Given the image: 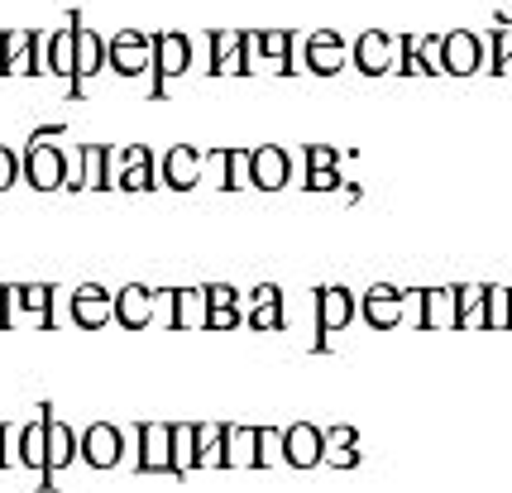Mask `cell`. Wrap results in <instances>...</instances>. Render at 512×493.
Here are the masks:
<instances>
[{
  "instance_id": "33",
  "label": "cell",
  "mask_w": 512,
  "mask_h": 493,
  "mask_svg": "<svg viewBox=\"0 0 512 493\" xmlns=\"http://www.w3.org/2000/svg\"><path fill=\"white\" fill-rule=\"evenodd\" d=\"M489 331H512V288H489Z\"/></svg>"
},
{
  "instance_id": "38",
  "label": "cell",
  "mask_w": 512,
  "mask_h": 493,
  "mask_svg": "<svg viewBox=\"0 0 512 493\" xmlns=\"http://www.w3.org/2000/svg\"><path fill=\"white\" fill-rule=\"evenodd\" d=\"M259 446H264V465H288V455H283V431H259Z\"/></svg>"
},
{
  "instance_id": "35",
  "label": "cell",
  "mask_w": 512,
  "mask_h": 493,
  "mask_svg": "<svg viewBox=\"0 0 512 493\" xmlns=\"http://www.w3.org/2000/svg\"><path fill=\"white\" fill-rule=\"evenodd\" d=\"M20 178H24V158L10 144H0V192H10Z\"/></svg>"
},
{
  "instance_id": "31",
  "label": "cell",
  "mask_w": 512,
  "mask_h": 493,
  "mask_svg": "<svg viewBox=\"0 0 512 493\" xmlns=\"http://www.w3.org/2000/svg\"><path fill=\"white\" fill-rule=\"evenodd\" d=\"M402 77H436V68H431V58L422 53V39L417 34H402L398 39V68Z\"/></svg>"
},
{
  "instance_id": "36",
  "label": "cell",
  "mask_w": 512,
  "mask_h": 493,
  "mask_svg": "<svg viewBox=\"0 0 512 493\" xmlns=\"http://www.w3.org/2000/svg\"><path fill=\"white\" fill-rule=\"evenodd\" d=\"M345 178H340V168H312L307 178H302V192H340Z\"/></svg>"
},
{
  "instance_id": "8",
  "label": "cell",
  "mask_w": 512,
  "mask_h": 493,
  "mask_svg": "<svg viewBox=\"0 0 512 493\" xmlns=\"http://www.w3.org/2000/svg\"><path fill=\"white\" fill-rule=\"evenodd\" d=\"M484 63H489V53H484V39H479L474 29H450V34H441V72H446V77H474Z\"/></svg>"
},
{
  "instance_id": "11",
  "label": "cell",
  "mask_w": 512,
  "mask_h": 493,
  "mask_svg": "<svg viewBox=\"0 0 512 493\" xmlns=\"http://www.w3.org/2000/svg\"><path fill=\"white\" fill-rule=\"evenodd\" d=\"M292 182V158L283 144H259L249 154V187L254 192H283Z\"/></svg>"
},
{
  "instance_id": "39",
  "label": "cell",
  "mask_w": 512,
  "mask_h": 493,
  "mask_svg": "<svg viewBox=\"0 0 512 493\" xmlns=\"http://www.w3.org/2000/svg\"><path fill=\"white\" fill-rule=\"evenodd\" d=\"M0 331H10V288H0Z\"/></svg>"
},
{
  "instance_id": "4",
  "label": "cell",
  "mask_w": 512,
  "mask_h": 493,
  "mask_svg": "<svg viewBox=\"0 0 512 493\" xmlns=\"http://www.w3.org/2000/svg\"><path fill=\"white\" fill-rule=\"evenodd\" d=\"M187 68H192V39L182 29L154 34V91H149V101H163V87L173 77H187Z\"/></svg>"
},
{
  "instance_id": "22",
  "label": "cell",
  "mask_w": 512,
  "mask_h": 493,
  "mask_svg": "<svg viewBox=\"0 0 512 493\" xmlns=\"http://www.w3.org/2000/svg\"><path fill=\"white\" fill-rule=\"evenodd\" d=\"M225 470H264L259 426H230V436H225Z\"/></svg>"
},
{
  "instance_id": "28",
  "label": "cell",
  "mask_w": 512,
  "mask_h": 493,
  "mask_svg": "<svg viewBox=\"0 0 512 493\" xmlns=\"http://www.w3.org/2000/svg\"><path fill=\"white\" fill-rule=\"evenodd\" d=\"M326 465H331V470H355L359 465L355 426H331V431H326Z\"/></svg>"
},
{
  "instance_id": "25",
  "label": "cell",
  "mask_w": 512,
  "mask_h": 493,
  "mask_svg": "<svg viewBox=\"0 0 512 493\" xmlns=\"http://www.w3.org/2000/svg\"><path fill=\"white\" fill-rule=\"evenodd\" d=\"M72 460H82V436H77L67 422L48 417V474L44 479H53L58 470H67Z\"/></svg>"
},
{
  "instance_id": "6",
  "label": "cell",
  "mask_w": 512,
  "mask_h": 493,
  "mask_svg": "<svg viewBox=\"0 0 512 493\" xmlns=\"http://www.w3.org/2000/svg\"><path fill=\"white\" fill-rule=\"evenodd\" d=\"M106 58H111V68L120 77H139V72L154 68V34H144V29H115L111 39H106Z\"/></svg>"
},
{
  "instance_id": "2",
  "label": "cell",
  "mask_w": 512,
  "mask_h": 493,
  "mask_svg": "<svg viewBox=\"0 0 512 493\" xmlns=\"http://www.w3.org/2000/svg\"><path fill=\"white\" fill-rule=\"evenodd\" d=\"M254 34L249 29H216L211 34V77H249L259 72V58H254Z\"/></svg>"
},
{
  "instance_id": "1",
  "label": "cell",
  "mask_w": 512,
  "mask_h": 493,
  "mask_svg": "<svg viewBox=\"0 0 512 493\" xmlns=\"http://www.w3.org/2000/svg\"><path fill=\"white\" fill-rule=\"evenodd\" d=\"M44 29H0V77H39L44 68Z\"/></svg>"
},
{
  "instance_id": "15",
  "label": "cell",
  "mask_w": 512,
  "mask_h": 493,
  "mask_svg": "<svg viewBox=\"0 0 512 493\" xmlns=\"http://www.w3.org/2000/svg\"><path fill=\"white\" fill-rule=\"evenodd\" d=\"M422 331H460V288H426L417 297Z\"/></svg>"
},
{
  "instance_id": "26",
  "label": "cell",
  "mask_w": 512,
  "mask_h": 493,
  "mask_svg": "<svg viewBox=\"0 0 512 493\" xmlns=\"http://www.w3.org/2000/svg\"><path fill=\"white\" fill-rule=\"evenodd\" d=\"M206 297H211V316H206V331H235V326L245 321L240 292L230 288V283H211V288H206Z\"/></svg>"
},
{
  "instance_id": "27",
  "label": "cell",
  "mask_w": 512,
  "mask_h": 493,
  "mask_svg": "<svg viewBox=\"0 0 512 493\" xmlns=\"http://www.w3.org/2000/svg\"><path fill=\"white\" fill-rule=\"evenodd\" d=\"M48 417H53V412H44L39 422L20 426V465L24 470L48 474Z\"/></svg>"
},
{
  "instance_id": "13",
  "label": "cell",
  "mask_w": 512,
  "mask_h": 493,
  "mask_svg": "<svg viewBox=\"0 0 512 493\" xmlns=\"http://www.w3.org/2000/svg\"><path fill=\"white\" fill-rule=\"evenodd\" d=\"M201 173H206V149H197V144H173L163 154V163H158V178L168 182L173 192L201 187Z\"/></svg>"
},
{
  "instance_id": "14",
  "label": "cell",
  "mask_w": 512,
  "mask_h": 493,
  "mask_svg": "<svg viewBox=\"0 0 512 493\" xmlns=\"http://www.w3.org/2000/svg\"><path fill=\"white\" fill-rule=\"evenodd\" d=\"M283 455H288L292 470H316V465H326V431L312 422L283 426Z\"/></svg>"
},
{
  "instance_id": "12",
  "label": "cell",
  "mask_w": 512,
  "mask_h": 493,
  "mask_svg": "<svg viewBox=\"0 0 512 493\" xmlns=\"http://www.w3.org/2000/svg\"><path fill=\"white\" fill-rule=\"evenodd\" d=\"M115 187L120 192H154L158 187V163L149 144H130V149H115Z\"/></svg>"
},
{
  "instance_id": "16",
  "label": "cell",
  "mask_w": 512,
  "mask_h": 493,
  "mask_svg": "<svg viewBox=\"0 0 512 493\" xmlns=\"http://www.w3.org/2000/svg\"><path fill=\"white\" fill-rule=\"evenodd\" d=\"M82 460L91 470H115L125 460V431L111 422H96L82 431Z\"/></svg>"
},
{
  "instance_id": "21",
  "label": "cell",
  "mask_w": 512,
  "mask_h": 493,
  "mask_svg": "<svg viewBox=\"0 0 512 493\" xmlns=\"http://www.w3.org/2000/svg\"><path fill=\"white\" fill-rule=\"evenodd\" d=\"M292 44H297V29H254V48L264 53V63H259V72H283V77H292L297 72V63H292Z\"/></svg>"
},
{
  "instance_id": "30",
  "label": "cell",
  "mask_w": 512,
  "mask_h": 493,
  "mask_svg": "<svg viewBox=\"0 0 512 493\" xmlns=\"http://www.w3.org/2000/svg\"><path fill=\"white\" fill-rule=\"evenodd\" d=\"M460 331H489V288H460Z\"/></svg>"
},
{
  "instance_id": "32",
  "label": "cell",
  "mask_w": 512,
  "mask_h": 493,
  "mask_svg": "<svg viewBox=\"0 0 512 493\" xmlns=\"http://www.w3.org/2000/svg\"><path fill=\"white\" fill-rule=\"evenodd\" d=\"M197 470V426L178 422L173 426V474Z\"/></svg>"
},
{
  "instance_id": "10",
  "label": "cell",
  "mask_w": 512,
  "mask_h": 493,
  "mask_svg": "<svg viewBox=\"0 0 512 493\" xmlns=\"http://www.w3.org/2000/svg\"><path fill=\"white\" fill-rule=\"evenodd\" d=\"M350 63L364 77H383V72L398 68V39L388 29H364L355 44H350Z\"/></svg>"
},
{
  "instance_id": "9",
  "label": "cell",
  "mask_w": 512,
  "mask_h": 493,
  "mask_svg": "<svg viewBox=\"0 0 512 493\" xmlns=\"http://www.w3.org/2000/svg\"><path fill=\"white\" fill-rule=\"evenodd\" d=\"M134 470L144 474H173V426L144 422L134 426Z\"/></svg>"
},
{
  "instance_id": "19",
  "label": "cell",
  "mask_w": 512,
  "mask_h": 493,
  "mask_svg": "<svg viewBox=\"0 0 512 493\" xmlns=\"http://www.w3.org/2000/svg\"><path fill=\"white\" fill-rule=\"evenodd\" d=\"M154 288H144V283H130V288L115 292V326H125V331H149L154 326Z\"/></svg>"
},
{
  "instance_id": "34",
  "label": "cell",
  "mask_w": 512,
  "mask_h": 493,
  "mask_svg": "<svg viewBox=\"0 0 512 493\" xmlns=\"http://www.w3.org/2000/svg\"><path fill=\"white\" fill-rule=\"evenodd\" d=\"M493 77H512V24L493 29Z\"/></svg>"
},
{
  "instance_id": "5",
  "label": "cell",
  "mask_w": 512,
  "mask_h": 493,
  "mask_svg": "<svg viewBox=\"0 0 512 493\" xmlns=\"http://www.w3.org/2000/svg\"><path fill=\"white\" fill-rule=\"evenodd\" d=\"M20 158H24V182H29L34 192H58V187H67V154L58 144L29 139Z\"/></svg>"
},
{
  "instance_id": "29",
  "label": "cell",
  "mask_w": 512,
  "mask_h": 493,
  "mask_svg": "<svg viewBox=\"0 0 512 493\" xmlns=\"http://www.w3.org/2000/svg\"><path fill=\"white\" fill-rule=\"evenodd\" d=\"M225 436L230 426L221 422L197 426V470H225Z\"/></svg>"
},
{
  "instance_id": "18",
  "label": "cell",
  "mask_w": 512,
  "mask_h": 493,
  "mask_svg": "<svg viewBox=\"0 0 512 493\" xmlns=\"http://www.w3.org/2000/svg\"><path fill=\"white\" fill-rule=\"evenodd\" d=\"M111 321H115V297L106 288L82 283V288L72 292V326H77V331H101V326H111Z\"/></svg>"
},
{
  "instance_id": "7",
  "label": "cell",
  "mask_w": 512,
  "mask_h": 493,
  "mask_svg": "<svg viewBox=\"0 0 512 493\" xmlns=\"http://www.w3.org/2000/svg\"><path fill=\"white\" fill-rule=\"evenodd\" d=\"M417 297H422V292H402V288H388V283H379V288L364 292L359 316H364V326H369V331H398L402 316H407V307H412Z\"/></svg>"
},
{
  "instance_id": "17",
  "label": "cell",
  "mask_w": 512,
  "mask_h": 493,
  "mask_svg": "<svg viewBox=\"0 0 512 493\" xmlns=\"http://www.w3.org/2000/svg\"><path fill=\"white\" fill-rule=\"evenodd\" d=\"M350 63V44L340 39V29H312L307 34V72H316V77H335V72Z\"/></svg>"
},
{
  "instance_id": "3",
  "label": "cell",
  "mask_w": 512,
  "mask_h": 493,
  "mask_svg": "<svg viewBox=\"0 0 512 493\" xmlns=\"http://www.w3.org/2000/svg\"><path fill=\"white\" fill-rule=\"evenodd\" d=\"M359 316V302L350 288H340V283H331V288L316 292V340L312 350H331V336H340V331H350V321Z\"/></svg>"
},
{
  "instance_id": "23",
  "label": "cell",
  "mask_w": 512,
  "mask_h": 493,
  "mask_svg": "<svg viewBox=\"0 0 512 493\" xmlns=\"http://www.w3.org/2000/svg\"><path fill=\"white\" fill-rule=\"evenodd\" d=\"M173 331H206V316H211V297L206 288H173Z\"/></svg>"
},
{
  "instance_id": "20",
  "label": "cell",
  "mask_w": 512,
  "mask_h": 493,
  "mask_svg": "<svg viewBox=\"0 0 512 493\" xmlns=\"http://www.w3.org/2000/svg\"><path fill=\"white\" fill-rule=\"evenodd\" d=\"M106 63H111V58H106V39H101L91 24H77V77H72V101H82V82H91Z\"/></svg>"
},
{
  "instance_id": "37",
  "label": "cell",
  "mask_w": 512,
  "mask_h": 493,
  "mask_svg": "<svg viewBox=\"0 0 512 493\" xmlns=\"http://www.w3.org/2000/svg\"><path fill=\"white\" fill-rule=\"evenodd\" d=\"M302 158H307V173L312 168H340V149L335 144H302Z\"/></svg>"
},
{
  "instance_id": "24",
  "label": "cell",
  "mask_w": 512,
  "mask_h": 493,
  "mask_svg": "<svg viewBox=\"0 0 512 493\" xmlns=\"http://www.w3.org/2000/svg\"><path fill=\"white\" fill-rule=\"evenodd\" d=\"M44 68L53 77H77V20L63 24V29H53L48 34V48H44Z\"/></svg>"
}]
</instances>
